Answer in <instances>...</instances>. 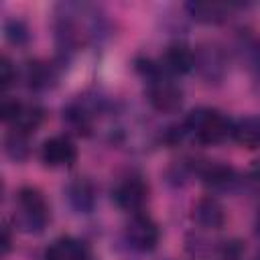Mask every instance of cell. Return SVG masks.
<instances>
[{"label":"cell","mask_w":260,"mask_h":260,"mask_svg":"<svg viewBox=\"0 0 260 260\" xmlns=\"http://www.w3.org/2000/svg\"><path fill=\"white\" fill-rule=\"evenodd\" d=\"M248 183H250V187H252L256 193H260V162L250 171V175H248Z\"/></svg>","instance_id":"22"},{"label":"cell","mask_w":260,"mask_h":260,"mask_svg":"<svg viewBox=\"0 0 260 260\" xmlns=\"http://www.w3.org/2000/svg\"><path fill=\"white\" fill-rule=\"evenodd\" d=\"M112 197L120 209L140 213V209L148 199V185L140 175H126L114 185Z\"/></svg>","instance_id":"6"},{"label":"cell","mask_w":260,"mask_h":260,"mask_svg":"<svg viewBox=\"0 0 260 260\" xmlns=\"http://www.w3.org/2000/svg\"><path fill=\"white\" fill-rule=\"evenodd\" d=\"M193 53H195L193 69L199 73L201 79H205L207 83H217L223 79V75L228 71V59L219 45L201 43Z\"/></svg>","instance_id":"5"},{"label":"cell","mask_w":260,"mask_h":260,"mask_svg":"<svg viewBox=\"0 0 260 260\" xmlns=\"http://www.w3.org/2000/svg\"><path fill=\"white\" fill-rule=\"evenodd\" d=\"M234 140L244 148H260V116H248L234 124Z\"/></svg>","instance_id":"17"},{"label":"cell","mask_w":260,"mask_h":260,"mask_svg":"<svg viewBox=\"0 0 260 260\" xmlns=\"http://www.w3.org/2000/svg\"><path fill=\"white\" fill-rule=\"evenodd\" d=\"M49 203L35 187H22L14 201V225L24 234H39L49 223Z\"/></svg>","instance_id":"2"},{"label":"cell","mask_w":260,"mask_h":260,"mask_svg":"<svg viewBox=\"0 0 260 260\" xmlns=\"http://www.w3.org/2000/svg\"><path fill=\"white\" fill-rule=\"evenodd\" d=\"M193 63H195L193 49L189 45L177 41V43H171L162 51L160 61H158V67L167 75H183V73H189L193 69Z\"/></svg>","instance_id":"9"},{"label":"cell","mask_w":260,"mask_h":260,"mask_svg":"<svg viewBox=\"0 0 260 260\" xmlns=\"http://www.w3.org/2000/svg\"><path fill=\"white\" fill-rule=\"evenodd\" d=\"M183 128L201 144H217L232 136L234 124L232 120L213 108H197L187 114Z\"/></svg>","instance_id":"1"},{"label":"cell","mask_w":260,"mask_h":260,"mask_svg":"<svg viewBox=\"0 0 260 260\" xmlns=\"http://www.w3.org/2000/svg\"><path fill=\"white\" fill-rule=\"evenodd\" d=\"M0 114L12 130H20L24 134L35 132L43 122V108L35 102H20L16 98H4L0 104Z\"/></svg>","instance_id":"4"},{"label":"cell","mask_w":260,"mask_h":260,"mask_svg":"<svg viewBox=\"0 0 260 260\" xmlns=\"http://www.w3.org/2000/svg\"><path fill=\"white\" fill-rule=\"evenodd\" d=\"M65 197L77 213H89L95 205L93 183L87 177H75V179L69 181V185L65 189Z\"/></svg>","instance_id":"11"},{"label":"cell","mask_w":260,"mask_h":260,"mask_svg":"<svg viewBox=\"0 0 260 260\" xmlns=\"http://www.w3.org/2000/svg\"><path fill=\"white\" fill-rule=\"evenodd\" d=\"M254 234H256V238L260 240V213H258L256 219H254Z\"/></svg>","instance_id":"24"},{"label":"cell","mask_w":260,"mask_h":260,"mask_svg":"<svg viewBox=\"0 0 260 260\" xmlns=\"http://www.w3.org/2000/svg\"><path fill=\"white\" fill-rule=\"evenodd\" d=\"M45 260H87V248L83 242L71 236H61L49 244L45 250Z\"/></svg>","instance_id":"14"},{"label":"cell","mask_w":260,"mask_h":260,"mask_svg":"<svg viewBox=\"0 0 260 260\" xmlns=\"http://www.w3.org/2000/svg\"><path fill=\"white\" fill-rule=\"evenodd\" d=\"M2 250H4V254L10 250V234H8V228L2 230Z\"/></svg>","instance_id":"23"},{"label":"cell","mask_w":260,"mask_h":260,"mask_svg":"<svg viewBox=\"0 0 260 260\" xmlns=\"http://www.w3.org/2000/svg\"><path fill=\"white\" fill-rule=\"evenodd\" d=\"M195 175L203 181V185H207L213 191H234L236 185L240 183L238 173L230 165L217 160H203V162L195 160Z\"/></svg>","instance_id":"8"},{"label":"cell","mask_w":260,"mask_h":260,"mask_svg":"<svg viewBox=\"0 0 260 260\" xmlns=\"http://www.w3.org/2000/svg\"><path fill=\"white\" fill-rule=\"evenodd\" d=\"M14 81H16V69H14V65H12V61L8 57H2L0 59V85H2V89L10 87Z\"/></svg>","instance_id":"21"},{"label":"cell","mask_w":260,"mask_h":260,"mask_svg":"<svg viewBox=\"0 0 260 260\" xmlns=\"http://www.w3.org/2000/svg\"><path fill=\"white\" fill-rule=\"evenodd\" d=\"M158 225L144 213H134L124 228L126 244L136 252H150L158 244Z\"/></svg>","instance_id":"7"},{"label":"cell","mask_w":260,"mask_h":260,"mask_svg":"<svg viewBox=\"0 0 260 260\" xmlns=\"http://www.w3.org/2000/svg\"><path fill=\"white\" fill-rule=\"evenodd\" d=\"M4 150L12 160H24L30 152L28 134H24L20 130H10L4 138Z\"/></svg>","instance_id":"18"},{"label":"cell","mask_w":260,"mask_h":260,"mask_svg":"<svg viewBox=\"0 0 260 260\" xmlns=\"http://www.w3.org/2000/svg\"><path fill=\"white\" fill-rule=\"evenodd\" d=\"M41 158L49 167H69L77 158V148L69 136H51L41 146Z\"/></svg>","instance_id":"10"},{"label":"cell","mask_w":260,"mask_h":260,"mask_svg":"<svg viewBox=\"0 0 260 260\" xmlns=\"http://www.w3.org/2000/svg\"><path fill=\"white\" fill-rule=\"evenodd\" d=\"M146 95H148L150 106L156 112H162V114L179 110L181 102H183L181 87L171 79V75L162 73L160 67L152 75L146 77Z\"/></svg>","instance_id":"3"},{"label":"cell","mask_w":260,"mask_h":260,"mask_svg":"<svg viewBox=\"0 0 260 260\" xmlns=\"http://www.w3.org/2000/svg\"><path fill=\"white\" fill-rule=\"evenodd\" d=\"M193 219H195L201 228H205V230H217V228H221L223 221H225L223 205H221L215 197H211V195L201 197V199L193 205Z\"/></svg>","instance_id":"12"},{"label":"cell","mask_w":260,"mask_h":260,"mask_svg":"<svg viewBox=\"0 0 260 260\" xmlns=\"http://www.w3.org/2000/svg\"><path fill=\"white\" fill-rule=\"evenodd\" d=\"M219 256H221V260H242V256H244L242 242H238V240L223 242L219 248Z\"/></svg>","instance_id":"20"},{"label":"cell","mask_w":260,"mask_h":260,"mask_svg":"<svg viewBox=\"0 0 260 260\" xmlns=\"http://www.w3.org/2000/svg\"><path fill=\"white\" fill-rule=\"evenodd\" d=\"M236 51L246 69L260 79V37L252 32H242L236 43Z\"/></svg>","instance_id":"16"},{"label":"cell","mask_w":260,"mask_h":260,"mask_svg":"<svg viewBox=\"0 0 260 260\" xmlns=\"http://www.w3.org/2000/svg\"><path fill=\"white\" fill-rule=\"evenodd\" d=\"M185 10L197 22L219 24V22H225L230 18L232 6L230 4H221V2H187Z\"/></svg>","instance_id":"13"},{"label":"cell","mask_w":260,"mask_h":260,"mask_svg":"<svg viewBox=\"0 0 260 260\" xmlns=\"http://www.w3.org/2000/svg\"><path fill=\"white\" fill-rule=\"evenodd\" d=\"M4 37L12 43V45H24L28 41V28L22 20L18 18H8L4 22Z\"/></svg>","instance_id":"19"},{"label":"cell","mask_w":260,"mask_h":260,"mask_svg":"<svg viewBox=\"0 0 260 260\" xmlns=\"http://www.w3.org/2000/svg\"><path fill=\"white\" fill-rule=\"evenodd\" d=\"M24 81L35 91L51 89L57 83V67L49 61H30L24 69Z\"/></svg>","instance_id":"15"}]
</instances>
